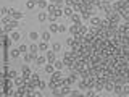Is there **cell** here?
<instances>
[{
    "label": "cell",
    "mask_w": 129,
    "mask_h": 97,
    "mask_svg": "<svg viewBox=\"0 0 129 97\" xmlns=\"http://www.w3.org/2000/svg\"><path fill=\"white\" fill-rule=\"evenodd\" d=\"M105 16H107V20H110V23H113V24H120V18H121V15H120L118 12H115L113 8H111L108 13H105Z\"/></svg>",
    "instance_id": "cell-1"
},
{
    "label": "cell",
    "mask_w": 129,
    "mask_h": 97,
    "mask_svg": "<svg viewBox=\"0 0 129 97\" xmlns=\"http://www.w3.org/2000/svg\"><path fill=\"white\" fill-rule=\"evenodd\" d=\"M52 79H55V81L58 82L60 86H62V81L64 79V76H63L62 70H57V71H53V73H52Z\"/></svg>",
    "instance_id": "cell-2"
},
{
    "label": "cell",
    "mask_w": 129,
    "mask_h": 97,
    "mask_svg": "<svg viewBox=\"0 0 129 97\" xmlns=\"http://www.w3.org/2000/svg\"><path fill=\"white\" fill-rule=\"evenodd\" d=\"M98 8H100L103 13H108V12L111 10V5L107 2V0H103V2H100V3H98Z\"/></svg>",
    "instance_id": "cell-3"
},
{
    "label": "cell",
    "mask_w": 129,
    "mask_h": 97,
    "mask_svg": "<svg viewBox=\"0 0 129 97\" xmlns=\"http://www.w3.org/2000/svg\"><path fill=\"white\" fill-rule=\"evenodd\" d=\"M16 26H18V20H13L10 24H5V28H3V32H10V31H13Z\"/></svg>",
    "instance_id": "cell-4"
},
{
    "label": "cell",
    "mask_w": 129,
    "mask_h": 97,
    "mask_svg": "<svg viewBox=\"0 0 129 97\" xmlns=\"http://www.w3.org/2000/svg\"><path fill=\"white\" fill-rule=\"evenodd\" d=\"M8 15L11 16L13 20H21V18H23V13H21V12H16V10H10Z\"/></svg>",
    "instance_id": "cell-5"
},
{
    "label": "cell",
    "mask_w": 129,
    "mask_h": 97,
    "mask_svg": "<svg viewBox=\"0 0 129 97\" xmlns=\"http://www.w3.org/2000/svg\"><path fill=\"white\" fill-rule=\"evenodd\" d=\"M36 55L37 54H32V52H31V54H24V63H29V62H32V60H36Z\"/></svg>",
    "instance_id": "cell-6"
},
{
    "label": "cell",
    "mask_w": 129,
    "mask_h": 97,
    "mask_svg": "<svg viewBox=\"0 0 129 97\" xmlns=\"http://www.w3.org/2000/svg\"><path fill=\"white\" fill-rule=\"evenodd\" d=\"M15 82H16V86H18V88H21V86H26V82H28V78H24V76H23V78H16Z\"/></svg>",
    "instance_id": "cell-7"
},
{
    "label": "cell",
    "mask_w": 129,
    "mask_h": 97,
    "mask_svg": "<svg viewBox=\"0 0 129 97\" xmlns=\"http://www.w3.org/2000/svg\"><path fill=\"white\" fill-rule=\"evenodd\" d=\"M103 89H105V91H111V92H113V89H115V82L111 81V79H110V81H107V82H105V86H103Z\"/></svg>",
    "instance_id": "cell-8"
},
{
    "label": "cell",
    "mask_w": 129,
    "mask_h": 97,
    "mask_svg": "<svg viewBox=\"0 0 129 97\" xmlns=\"http://www.w3.org/2000/svg\"><path fill=\"white\" fill-rule=\"evenodd\" d=\"M23 76H24V78H31V70H29V66L28 65H24V66H23Z\"/></svg>",
    "instance_id": "cell-9"
},
{
    "label": "cell",
    "mask_w": 129,
    "mask_h": 97,
    "mask_svg": "<svg viewBox=\"0 0 129 97\" xmlns=\"http://www.w3.org/2000/svg\"><path fill=\"white\" fill-rule=\"evenodd\" d=\"M79 89H81V91H87V89H89V84H87L86 79H81V82H79Z\"/></svg>",
    "instance_id": "cell-10"
},
{
    "label": "cell",
    "mask_w": 129,
    "mask_h": 97,
    "mask_svg": "<svg viewBox=\"0 0 129 97\" xmlns=\"http://www.w3.org/2000/svg\"><path fill=\"white\" fill-rule=\"evenodd\" d=\"M90 15H92V8H87L82 12V18L84 20H90Z\"/></svg>",
    "instance_id": "cell-11"
},
{
    "label": "cell",
    "mask_w": 129,
    "mask_h": 97,
    "mask_svg": "<svg viewBox=\"0 0 129 97\" xmlns=\"http://www.w3.org/2000/svg\"><path fill=\"white\" fill-rule=\"evenodd\" d=\"M100 23H102V20L97 18V16H92V18H90V24H92V26H100Z\"/></svg>",
    "instance_id": "cell-12"
},
{
    "label": "cell",
    "mask_w": 129,
    "mask_h": 97,
    "mask_svg": "<svg viewBox=\"0 0 129 97\" xmlns=\"http://www.w3.org/2000/svg\"><path fill=\"white\" fill-rule=\"evenodd\" d=\"M113 92L115 94H123V84H115Z\"/></svg>",
    "instance_id": "cell-13"
},
{
    "label": "cell",
    "mask_w": 129,
    "mask_h": 97,
    "mask_svg": "<svg viewBox=\"0 0 129 97\" xmlns=\"http://www.w3.org/2000/svg\"><path fill=\"white\" fill-rule=\"evenodd\" d=\"M53 66H55V70H63V66H64V63L63 62H53Z\"/></svg>",
    "instance_id": "cell-14"
},
{
    "label": "cell",
    "mask_w": 129,
    "mask_h": 97,
    "mask_svg": "<svg viewBox=\"0 0 129 97\" xmlns=\"http://www.w3.org/2000/svg\"><path fill=\"white\" fill-rule=\"evenodd\" d=\"M63 15H64V16H69V18H71V15H73V8H71V6H66V8L63 10Z\"/></svg>",
    "instance_id": "cell-15"
},
{
    "label": "cell",
    "mask_w": 129,
    "mask_h": 97,
    "mask_svg": "<svg viewBox=\"0 0 129 97\" xmlns=\"http://www.w3.org/2000/svg\"><path fill=\"white\" fill-rule=\"evenodd\" d=\"M19 48H11V50H10V55H11L13 58H16V57H19Z\"/></svg>",
    "instance_id": "cell-16"
},
{
    "label": "cell",
    "mask_w": 129,
    "mask_h": 97,
    "mask_svg": "<svg viewBox=\"0 0 129 97\" xmlns=\"http://www.w3.org/2000/svg\"><path fill=\"white\" fill-rule=\"evenodd\" d=\"M71 20H73L74 24H81V16L79 15H71Z\"/></svg>",
    "instance_id": "cell-17"
},
{
    "label": "cell",
    "mask_w": 129,
    "mask_h": 97,
    "mask_svg": "<svg viewBox=\"0 0 129 97\" xmlns=\"http://www.w3.org/2000/svg\"><path fill=\"white\" fill-rule=\"evenodd\" d=\"M69 32H71V34H77V32H79V24L71 26V28H69Z\"/></svg>",
    "instance_id": "cell-18"
},
{
    "label": "cell",
    "mask_w": 129,
    "mask_h": 97,
    "mask_svg": "<svg viewBox=\"0 0 129 97\" xmlns=\"http://www.w3.org/2000/svg\"><path fill=\"white\" fill-rule=\"evenodd\" d=\"M87 32H89V31H87V28L82 26V24H79V34H81V36H86Z\"/></svg>",
    "instance_id": "cell-19"
},
{
    "label": "cell",
    "mask_w": 129,
    "mask_h": 97,
    "mask_svg": "<svg viewBox=\"0 0 129 97\" xmlns=\"http://www.w3.org/2000/svg\"><path fill=\"white\" fill-rule=\"evenodd\" d=\"M58 86H60V84H58V82L55 81V79H52V81L49 82V88L52 89V91H53V89H57V88H58Z\"/></svg>",
    "instance_id": "cell-20"
},
{
    "label": "cell",
    "mask_w": 129,
    "mask_h": 97,
    "mask_svg": "<svg viewBox=\"0 0 129 97\" xmlns=\"http://www.w3.org/2000/svg\"><path fill=\"white\" fill-rule=\"evenodd\" d=\"M36 5H37V3H36V0H28V2H26V6H28L29 10H32Z\"/></svg>",
    "instance_id": "cell-21"
},
{
    "label": "cell",
    "mask_w": 129,
    "mask_h": 97,
    "mask_svg": "<svg viewBox=\"0 0 129 97\" xmlns=\"http://www.w3.org/2000/svg\"><path fill=\"white\" fill-rule=\"evenodd\" d=\"M53 71H55V66H53L52 63H50V65H47V66H45V73H49V74H52Z\"/></svg>",
    "instance_id": "cell-22"
},
{
    "label": "cell",
    "mask_w": 129,
    "mask_h": 97,
    "mask_svg": "<svg viewBox=\"0 0 129 97\" xmlns=\"http://www.w3.org/2000/svg\"><path fill=\"white\" fill-rule=\"evenodd\" d=\"M50 32H58V24L57 23H50Z\"/></svg>",
    "instance_id": "cell-23"
},
{
    "label": "cell",
    "mask_w": 129,
    "mask_h": 97,
    "mask_svg": "<svg viewBox=\"0 0 129 97\" xmlns=\"http://www.w3.org/2000/svg\"><path fill=\"white\" fill-rule=\"evenodd\" d=\"M47 60H49L50 63H53V62H55V54H53V52H49V54H47Z\"/></svg>",
    "instance_id": "cell-24"
},
{
    "label": "cell",
    "mask_w": 129,
    "mask_h": 97,
    "mask_svg": "<svg viewBox=\"0 0 129 97\" xmlns=\"http://www.w3.org/2000/svg\"><path fill=\"white\" fill-rule=\"evenodd\" d=\"M45 62H47L45 57H37V58H36V63H37V65H44Z\"/></svg>",
    "instance_id": "cell-25"
},
{
    "label": "cell",
    "mask_w": 129,
    "mask_h": 97,
    "mask_svg": "<svg viewBox=\"0 0 129 97\" xmlns=\"http://www.w3.org/2000/svg\"><path fill=\"white\" fill-rule=\"evenodd\" d=\"M123 94H124V96H129V82L123 84Z\"/></svg>",
    "instance_id": "cell-26"
},
{
    "label": "cell",
    "mask_w": 129,
    "mask_h": 97,
    "mask_svg": "<svg viewBox=\"0 0 129 97\" xmlns=\"http://www.w3.org/2000/svg\"><path fill=\"white\" fill-rule=\"evenodd\" d=\"M57 10H58V8H57L55 3H50V5H49V13H55Z\"/></svg>",
    "instance_id": "cell-27"
},
{
    "label": "cell",
    "mask_w": 129,
    "mask_h": 97,
    "mask_svg": "<svg viewBox=\"0 0 129 97\" xmlns=\"http://www.w3.org/2000/svg\"><path fill=\"white\" fill-rule=\"evenodd\" d=\"M50 37H52V36H50V32H44L42 34V40H44V42H49Z\"/></svg>",
    "instance_id": "cell-28"
},
{
    "label": "cell",
    "mask_w": 129,
    "mask_h": 97,
    "mask_svg": "<svg viewBox=\"0 0 129 97\" xmlns=\"http://www.w3.org/2000/svg\"><path fill=\"white\" fill-rule=\"evenodd\" d=\"M36 3L40 6V8H45V6H47V2H45V0H36Z\"/></svg>",
    "instance_id": "cell-29"
},
{
    "label": "cell",
    "mask_w": 129,
    "mask_h": 97,
    "mask_svg": "<svg viewBox=\"0 0 129 97\" xmlns=\"http://www.w3.org/2000/svg\"><path fill=\"white\" fill-rule=\"evenodd\" d=\"M19 37H21V36H19V32H13V34H11V39H13V42L19 40Z\"/></svg>",
    "instance_id": "cell-30"
},
{
    "label": "cell",
    "mask_w": 129,
    "mask_h": 97,
    "mask_svg": "<svg viewBox=\"0 0 129 97\" xmlns=\"http://www.w3.org/2000/svg\"><path fill=\"white\" fill-rule=\"evenodd\" d=\"M29 39H31V40H37V39H39V34H37V32H31V34H29Z\"/></svg>",
    "instance_id": "cell-31"
},
{
    "label": "cell",
    "mask_w": 129,
    "mask_h": 97,
    "mask_svg": "<svg viewBox=\"0 0 129 97\" xmlns=\"http://www.w3.org/2000/svg\"><path fill=\"white\" fill-rule=\"evenodd\" d=\"M29 50H31V52H32V54H37V52H39V47H37V46H36V44H32V46H31V47H29Z\"/></svg>",
    "instance_id": "cell-32"
},
{
    "label": "cell",
    "mask_w": 129,
    "mask_h": 97,
    "mask_svg": "<svg viewBox=\"0 0 129 97\" xmlns=\"http://www.w3.org/2000/svg\"><path fill=\"white\" fill-rule=\"evenodd\" d=\"M39 50H42V52L47 50V42H40L39 44Z\"/></svg>",
    "instance_id": "cell-33"
},
{
    "label": "cell",
    "mask_w": 129,
    "mask_h": 97,
    "mask_svg": "<svg viewBox=\"0 0 129 97\" xmlns=\"http://www.w3.org/2000/svg\"><path fill=\"white\" fill-rule=\"evenodd\" d=\"M47 18H49V16H47L45 13H39V21H45Z\"/></svg>",
    "instance_id": "cell-34"
},
{
    "label": "cell",
    "mask_w": 129,
    "mask_h": 97,
    "mask_svg": "<svg viewBox=\"0 0 129 97\" xmlns=\"http://www.w3.org/2000/svg\"><path fill=\"white\" fill-rule=\"evenodd\" d=\"M86 96H87V97H92V96H95V91H94V89H87Z\"/></svg>",
    "instance_id": "cell-35"
},
{
    "label": "cell",
    "mask_w": 129,
    "mask_h": 97,
    "mask_svg": "<svg viewBox=\"0 0 129 97\" xmlns=\"http://www.w3.org/2000/svg\"><path fill=\"white\" fill-rule=\"evenodd\" d=\"M64 31H66V28L63 24H58V32H64Z\"/></svg>",
    "instance_id": "cell-36"
},
{
    "label": "cell",
    "mask_w": 129,
    "mask_h": 97,
    "mask_svg": "<svg viewBox=\"0 0 129 97\" xmlns=\"http://www.w3.org/2000/svg\"><path fill=\"white\" fill-rule=\"evenodd\" d=\"M60 48H62L60 44H53V50H60Z\"/></svg>",
    "instance_id": "cell-37"
},
{
    "label": "cell",
    "mask_w": 129,
    "mask_h": 97,
    "mask_svg": "<svg viewBox=\"0 0 129 97\" xmlns=\"http://www.w3.org/2000/svg\"><path fill=\"white\" fill-rule=\"evenodd\" d=\"M71 96H74V97H77V96H81V92H79V91H73V92H71Z\"/></svg>",
    "instance_id": "cell-38"
},
{
    "label": "cell",
    "mask_w": 129,
    "mask_h": 97,
    "mask_svg": "<svg viewBox=\"0 0 129 97\" xmlns=\"http://www.w3.org/2000/svg\"><path fill=\"white\" fill-rule=\"evenodd\" d=\"M55 15H57V16H62V15H63V10H57Z\"/></svg>",
    "instance_id": "cell-39"
},
{
    "label": "cell",
    "mask_w": 129,
    "mask_h": 97,
    "mask_svg": "<svg viewBox=\"0 0 129 97\" xmlns=\"http://www.w3.org/2000/svg\"><path fill=\"white\" fill-rule=\"evenodd\" d=\"M44 88H45V82L40 81V82H39V89H44Z\"/></svg>",
    "instance_id": "cell-40"
},
{
    "label": "cell",
    "mask_w": 129,
    "mask_h": 97,
    "mask_svg": "<svg viewBox=\"0 0 129 97\" xmlns=\"http://www.w3.org/2000/svg\"><path fill=\"white\" fill-rule=\"evenodd\" d=\"M128 74H129V65H128Z\"/></svg>",
    "instance_id": "cell-41"
},
{
    "label": "cell",
    "mask_w": 129,
    "mask_h": 97,
    "mask_svg": "<svg viewBox=\"0 0 129 97\" xmlns=\"http://www.w3.org/2000/svg\"><path fill=\"white\" fill-rule=\"evenodd\" d=\"M52 2H53V0H52Z\"/></svg>",
    "instance_id": "cell-42"
}]
</instances>
